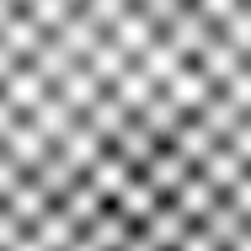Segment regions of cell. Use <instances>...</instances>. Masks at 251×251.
<instances>
[{
  "instance_id": "obj_1",
  "label": "cell",
  "mask_w": 251,
  "mask_h": 251,
  "mask_svg": "<svg viewBox=\"0 0 251 251\" xmlns=\"http://www.w3.org/2000/svg\"><path fill=\"white\" fill-rule=\"evenodd\" d=\"M0 251H251V0H0Z\"/></svg>"
}]
</instances>
